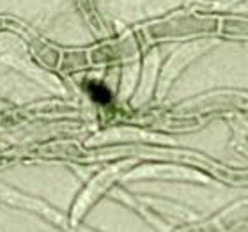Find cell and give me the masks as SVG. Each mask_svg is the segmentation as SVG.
<instances>
[{"label":"cell","instance_id":"cell-1","mask_svg":"<svg viewBox=\"0 0 248 232\" xmlns=\"http://www.w3.org/2000/svg\"><path fill=\"white\" fill-rule=\"evenodd\" d=\"M91 93H93L94 98L98 99V101H101V103L110 101V93L105 87H101V85H93V87H91Z\"/></svg>","mask_w":248,"mask_h":232}]
</instances>
